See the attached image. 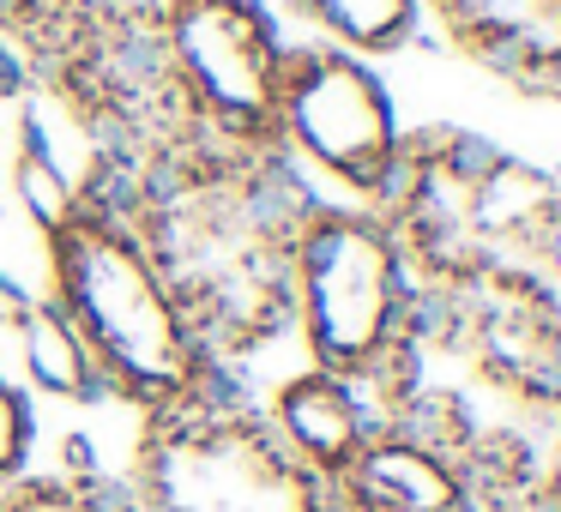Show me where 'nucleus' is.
I'll use <instances>...</instances> for the list:
<instances>
[{
    "instance_id": "2",
    "label": "nucleus",
    "mask_w": 561,
    "mask_h": 512,
    "mask_svg": "<svg viewBox=\"0 0 561 512\" xmlns=\"http://www.w3.org/2000/svg\"><path fill=\"white\" fill-rule=\"evenodd\" d=\"M49 295L67 307L98 356L110 398L158 416L211 398L224 386L218 356L187 319L182 295L122 211H91L49 242Z\"/></svg>"
},
{
    "instance_id": "10",
    "label": "nucleus",
    "mask_w": 561,
    "mask_h": 512,
    "mask_svg": "<svg viewBox=\"0 0 561 512\" xmlns=\"http://www.w3.org/2000/svg\"><path fill=\"white\" fill-rule=\"evenodd\" d=\"M308 25L320 31V43L344 55H399L423 25V0H302Z\"/></svg>"
},
{
    "instance_id": "6",
    "label": "nucleus",
    "mask_w": 561,
    "mask_h": 512,
    "mask_svg": "<svg viewBox=\"0 0 561 512\" xmlns=\"http://www.w3.org/2000/svg\"><path fill=\"white\" fill-rule=\"evenodd\" d=\"M158 43L206 146H272L290 43L260 0H163Z\"/></svg>"
},
{
    "instance_id": "14",
    "label": "nucleus",
    "mask_w": 561,
    "mask_h": 512,
    "mask_svg": "<svg viewBox=\"0 0 561 512\" xmlns=\"http://www.w3.org/2000/svg\"><path fill=\"white\" fill-rule=\"evenodd\" d=\"M25 85H31V61H25V49L7 37V25H0V103H19Z\"/></svg>"
},
{
    "instance_id": "11",
    "label": "nucleus",
    "mask_w": 561,
    "mask_h": 512,
    "mask_svg": "<svg viewBox=\"0 0 561 512\" xmlns=\"http://www.w3.org/2000/svg\"><path fill=\"white\" fill-rule=\"evenodd\" d=\"M0 512H139V494L103 470H25L0 488Z\"/></svg>"
},
{
    "instance_id": "7",
    "label": "nucleus",
    "mask_w": 561,
    "mask_h": 512,
    "mask_svg": "<svg viewBox=\"0 0 561 512\" xmlns=\"http://www.w3.org/2000/svg\"><path fill=\"white\" fill-rule=\"evenodd\" d=\"M339 512H471V476L453 452L423 440L416 428L380 416L356 458L332 476Z\"/></svg>"
},
{
    "instance_id": "12",
    "label": "nucleus",
    "mask_w": 561,
    "mask_h": 512,
    "mask_svg": "<svg viewBox=\"0 0 561 512\" xmlns=\"http://www.w3.org/2000/svg\"><path fill=\"white\" fill-rule=\"evenodd\" d=\"M7 175H13V206L25 211V223L43 235V242H55V235L73 230L79 218H91V206L79 199V187L67 182L49 158H37V151L13 146V170Z\"/></svg>"
},
{
    "instance_id": "3",
    "label": "nucleus",
    "mask_w": 561,
    "mask_h": 512,
    "mask_svg": "<svg viewBox=\"0 0 561 512\" xmlns=\"http://www.w3.org/2000/svg\"><path fill=\"white\" fill-rule=\"evenodd\" d=\"M423 271L375 206H308L290 254V326L308 362L380 392L411 356Z\"/></svg>"
},
{
    "instance_id": "4",
    "label": "nucleus",
    "mask_w": 561,
    "mask_h": 512,
    "mask_svg": "<svg viewBox=\"0 0 561 512\" xmlns=\"http://www.w3.org/2000/svg\"><path fill=\"white\" fill-rule=\"evenodd\" d=\"M134 494L139 512H339L332 488L308 476L230 386L146 428Z\"/></svg>"
},
{
    "instance_id": "1",
    "label": "nucleus",
    "mask_w": 561,
    "mask_h": 512,
    "mask_svg": "<svg viewBox=\"0 0 561 512\" xmlns=\"http://www.w3.org/2000/svg\"><path fill=\"white\" fill-rule=\"evenodd\" d=\"M308 206L314 194L272 146H194L139 175L122 218L230 368L290 326V254Z\"/></svg>"
},
{
    "instance_id": "5",
    "label": "nucleus",
    "mask_w": 561,
    "mask_h": 512,
    "mask_svg": "<svg viewBox=\"0 0 561 512\" xmlns=\"http://www.w3.org/2000/svg\"><path fill=\"white\" fill-rule=\"evenodd\" d=\"M404 121L387 79L332 43H290L278 85V115H272V151L296 175L356 194L363 206H380L404 163Z\"/></svg>"
},
{
    "instance_id": "8",
    "label": "nucleus",
    "mask_w": 561,
    "mask_h": 512,
    "mask_svg": "<svg viewBox=\"0 0 561 512\" xmlns=\"http://www.w3.org/2000/svg\"><path fill=\"white\" fill-rule=\"evenodd\" d=\"M260 422L272 428V440H278L308 476L332 482V476L356 458V446L375 434L380 404L368 398V386H356V380L308 362L302 374L278 380V392L266 398Z\"/></svg>"
},
{
    "instance_id": "13",
    "label": "nucleus",
    "mask_w": 561,
    "mask_h": 512,
    "mask_svg": "<svg viewBox=\"0 0 561 512\" xmlns=\"http://www.w3.org/2000/svg\"><path fill=\"white\" fill-rule=\"evenodd\" d=\"M31 452H37V410H31V392L19 380L0 374V488H13L31 470Z\"/></svg>"
},
{
    "instance_id": "9",
    "label": "nucleus",
    "mask_w": 561,
    "mask_h": 512,
    "mask_svg": "<svg viewBox=\"0 0 561 512\" xmlns=\"http://www.w3.org/2000/svg\"><path fill=\"white\" fill-rule=\"evenodd\" d=\"M13 380L37 398L55 404H98L110 398L98 374V356L79 338V326L67 319V307L55 295H31L19 314V338H13Z\"/></svg>"
}]
</instances>
